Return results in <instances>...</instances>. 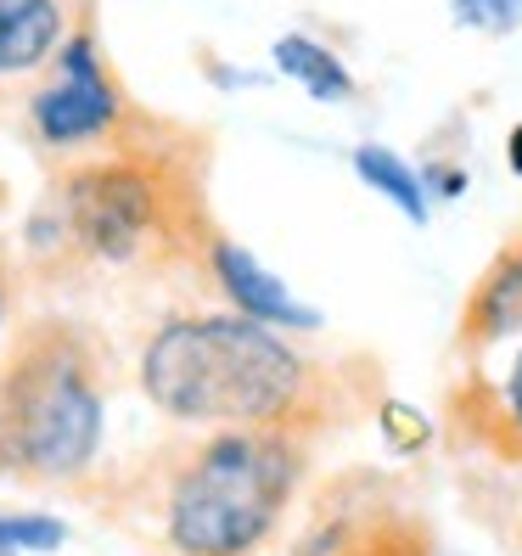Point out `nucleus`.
I'll list each match as a JSON object with an SVG mask.
<instances>
[{
    "label": "nucleus",
    "mask_w": 522,
    "mask_h": 556,
    "mask_svg": "<svg viewBox=\"0 0 522 556\" xmlns=\"http://www.w3.org/2000/svg\"><path fill=\"white\" fill-rule=\"evenodd\" d=\"M214 141L180 118L147 113L124 141L51 163L12 237L23 281L40 292H152L203 287L214 219Z\"/></svg>",
    "instance_id": "obj_1"
},
{
    "label": "nucleus",
    "mask_w": 522,
    "mask_h": 556,
    "mask_svg": "<svg viewBox=\"0 0 522 556\" xmlns=\"http://www.w3.org/2000/svg\"><path fill=\"white\" fill-rule=\"evenodd\" d=\"M360 359L309 354L298 338L231 309H169L136 349V394L169 428H270L320 439L354 410H377Z\"/></svg>",
    "instance_id": "obj_2"
},
{
    "label": "nucleus",
    "mask_w": 522,
    "mask_h": 556,
    "mask_svg": "<svg viewBox=\"0 0 522 556\" xmlns=\"http://www.w3.org/2000/svg\"><path fill=\"white\" fill-rule=\"evenodd\" d=\"M118 349L79 315H17L0 343V478L35 489H85L102 467Z\"/></svg>",
    "instance_id": "obj_3"
},
{
    "label": "nucleus",
    "mask_w": 522,
    "mask_h": 556,
    "mask_svg": "<svg viewBox=\"0 0 522 556\" xmlns=\"http://www.w3.org/2000/svg\"><path fill=\"white\" fill-rule=\"evenodd\" d=\"M315 439L270 428L198 433L157 495L163 545L175 556H265L298 506Z\"/></svg>",
    "instance_id": "obj_4"
},
{
    "label": "nucleus",
    "mask_w": 522,
    "mask_h": 556,
    "mask_svg": "<svg viewBox=\"0 0 522 556\" xmlns=\"http://www.w3.org/2000/svg\"><path fill=\"white\" fill-rule=\"evenodd\" d=\"M147 113L152 108H141L129 96V85L118 79L102 35H96V17L79 23L68 46L51 56V68L17 96L23 136L46 157V169L124 141L136 124H147Z\"/></svg>",
    "instance_id": "obj_5"
},
{
    "label": "nucleus",
    "mask_w": 522,
    "mask_h": 556,
    "mask_svg": "<svg viewBox=\"0 0 522 556\" xmlns=\"http://www.w3.org/2000/svg\"><path fill=\"white\" fill-rule=\"evenodd\" d=\"M287 556H438L433 529L387 478L343 472L320 489Z\"/></svg>",
    "instance_id": "obj_6"
},
{
    "label": "nucleus",
    "mask_w": 522,
    "mask_h": 556,
    "mask_svg": "<svg viewBox=\"0 0 522 556\" xmlns=\"http://www.w3.org/2000/svg\"><path fill=\"white\" fill-rule=\"evenodd\" d=\"M449 433L488 462L522 467V338L461 359V377L449 382Z\"/></svg>",
    "instance_id": "obj_7"
},
{
    "label": "nucleus",
    "mask_w": 522,
    "mask_h": 556,
    "mask_svg": "<svg viewBox=\"0 0 522 556\" xmlns=\"http://www.w3.org/2000/svg\"><path fill=\"white\" fill-rule=\"evenodd\" d=\"M203 287L231 315H247L258 326H276V332H287V338H315L326 326V315L309 299H298L292 281L281 270H270L265 258H258L242 237L225 231V225L203 248Z\"/></svg>",
    "instance_id": "obj_8"
},
{
    "label": "nucleus",
    "mask_w": 522,
    "mask_h": 556,
    "mask_svg": "<svg viewBox=\"0 0 522 556\" xmlns=\"http://www.w3.org/2000/svg\"><path fill=\"white\" fill-rule=\"evenodd\" d=\"M90 23V0H0V96H23Z\"/></svg>",
    "instance_id": "obj_9"
},
{
    "label": "nucleus",
    "mask_w": 522,
    "mask_h": 556,
    "mask_svg": "<svg viewBox=\"0 0 522 556\" xmlns=\"http://www.w3.org/2000/svg\"><path fill=\"white\" fill-rule=\"evenodd\" d=\"M511 338H522V231L488 253V265L467 287L455 315V359H478Z\"/></svg>",
    "instance_id": "obj_10"
},
{
    "label": "nucleus",
    "mask_w": 522,
    "mask_h": 556,
    "mask_svg": "<svg viewBox=\"0 0 522 556\" xmlns=\"http://www.w3.org/2000/svg\"><path fill=\"white\" fill-rule=\"evenodd\" d=\"M270 62H276V74H281L287 85H298L309 102H320V108H343V102H354V96H360V79H354L348 62L326 46V40L304 35V28H287V35H276Z\"/></svg>",
    "instance_id": "obj_11"
},
{
    "label": "nucleus",
    "mask_w": 522,
    "mask_h": 556,
    "mask_svg": "<svg viewBox=\"0 0 522 556\" xmlns=\"http://www.w3.org/2000/svg\"><path fill=\"white\" fill-rule=\"evenodd\" d=\"M348 169H354V180H360L366 191H377V198L394 208L399 219L433 225V198H428V186H421V169L405 152L382 147V141H360L348 152Z\"/></svg>",
    "instance_id": "obj_12"
},
{
    "label": "nucleus",
    "mask_w": 522,
    "mask_h": 556,
    "mask_svg": "<svg viewBox=\"0 0 522 556\" xmlns=\"http://www.w3.org/2000/svg\"><path fill=\"white\" fill-rule=\"evenodd\" d=\"M74 540L68 517L62 511H0V551H17V556H56L62 545Z\"/></svg>",
    "instance_id": "obj_13"
},
{
    "label": "nucleus",
    "mask_w": 522,
    "mask_h": 556,
    "mask_svg": "<svg viewBox=\"0 0 522 556\" xmlns=\"http://www.w3.org/2000/svg\"><path fill=\"white\" fill-rule=\"evenodd\" d=\"M449 17H455V28H467V35L506 40L522 28V0H449Z\"/></svg>",
    "instance_id": "obj_14"
},
{
    "label": "nucleus",
    "mask_w": 522,
    "mask_h": 556,
    "mask_svg": "<svg viewBox=\"0 0 522 556\" xmlns=\"http://www.w3.org/2000/svg\"><path fill=\"white\" fill-rule=\"evenodd\" d=\"M377 428H382V444L394 455H416V450L433 444V421L416 405H399V400H377Z\"/></svg>",
    "instance_id": "obj_15"
},
{
    "label": "nucleus",
    "mask_w": 522,
    "mask_h": 556,
    "mask_svg": "<svg viewBox=\"0 0 522 556\" xmlns=\"http://www.w3.org/2000/svg\"><path fill=\"white\" fill-rule=\"evenodd\" d=\"M17 299H23V270H17L12 242L0 237V343H7L12 326H17Z\"/></svg>",
    "instance_id": "obj_16"
},
{
    "label": "nucleus",
    "mask_w": 522,
    "mask_h": 556,
    "mask_svg": "<svg viewBox=\"0 0 522 556\" xmlns=\"http://www.w3.org/2000/svg\"><path fill=\"white\" fill-rule=\"evenodd\" d=\"M511 175H522V124L511 129Z\"/></svg>",
    "instance_id": "obj_17"
},
{
    "label": "nucleus",
    "mask_w": 522,
    "mask_h": 556,
    "mask_svg": "<svg viewBox=\"0 0 522 556\" xmlns=\"http://www.w3.org/2000/svg\"><path fill=\"white\" fill-rule=\"evenodd\" d=\"M0 556H17V551H0Z\"/></svg>",
    "instance_id": "obj_18"
}]
</instances>
